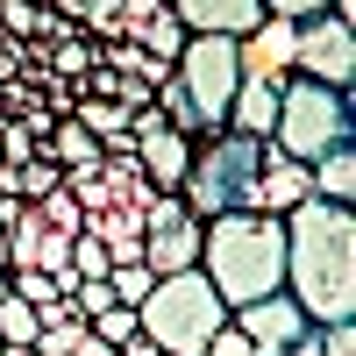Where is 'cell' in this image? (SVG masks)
<instances>
[{
    "label": "cell",
    "instance_id": "cell-4",
    "mask_svg": "<svg viewBox=\"0 0 356 356\" xmlns=\"http://www.w3.org/2000/svg\"><path fill=\"white\" fill-rule=\"evenodd\" d=\"M221 321H228V307H221V292L207 285L200 271H171V278H157L150 300L136 307V328L150 335L164 356H200L207 342L221 335Z\"/></svg>",
    "mask_w": 356,
    "mask_h": 356
},
{
    "label": "cell",
    "instance_id": "cell-8",
    "mask_svg": "<svg viewBox=\"0 0 356 356\" xmlns=\"http://www.w3.org/2000/svg\"><path fill=\"white\" fill-rule=\"evenodd\" d=\"M143 264H150L157 278L200 271V221H193V207L178 193H157L150 207H143Z\"/></svg>",
    "mask_w": 356,
    "mask_h": 356
},
{
    "label": "cell",
    "instance_id": "cell-21",
    "mask_svg": "<svg viewBox=\"0 0 356 356\" xmlns=\"http://www.w3.org/2000/svg\"><path fill=\"white\" fill-rule=\"evenodd\" d=\"M86 328H93V342L122 349V342L136 335V307H107V314H93V321H86Z\"/></svg>",
    "mask_w": 356,
    "mask_h": 356
},
{
    "label": "cell",
    "instance_id": "cell-29",
    "mask_svg": "<svg viewBox=\"0 0 356 356\" xmlns=\"http://www.w3.org/2000/svg\"><path fill=\"white\" fill-rule=\"evenodd\" d=\"M0 164H8V157H0Z\"/></svg>",
    "mask_w": 356,
    "mask_h": 356
},
{
    "label": "cell",
    "instance_id": "cell-19",
    "mask_svg": "<svg viewBox=\"0 0 356 356\" xmlns=\"http://www.w3.org/2000/svg\"><path fill=\"white\" fill-rule=\"evenodd\" d=\"M150 285H157V271H150V264H114V271H107L114 307H143V300H150Z\"/></svg>",
    "mask_w": 356,
    "mask_h": 356
},
{
    "label": "cell",
    "instance_id": "cell-9",
    "mask_svg": "<svg viewBox=\"0 0 356 356\" xmlns=\"http://www.w3.org/2000/svg\"><path fill=\"white\" fill-rule=\"evenodd\" d=\"M228 321L243 328V342H250L257 356H292V349H300V335L314 328V321L300 314V300H292V292H271V300H250V307H235Z\"/></svg>",
    "mask_w": 356,
    "mask_h": 356
},
{
    "label": "cell",
    "instance_id": "cell-2",
    "mask_svg": "<svg viewBox=\"0 0 356 356\" xmlns=\"http://www.w3.org/2000/svg\"><path fill=\"white\" fill-rule=\"evenodd\" d=\"M200 278L221 292L228 314L285 292V221L278 214H214V221H200Z\"/></svg>",
    "mask_w": 356,
    "mask_h": 356
},
{
    "label": "cell",
    "instance_id": "cell-10",
    "mask_svg": "<svg viewBox=\"0 0 356 356\" xmlns=\"http://www.w3.org/2000/svg\"><path fill=\"white\" fill-rule=\"evenodd\" d=\"M136 164H143V178H150L157 193H178V178L193 164V143L178 129H164L157 107H136Z\"/></svg>",
    "mask_w": 356,
    "mask_h": 356
},
{
    "label": "cell",
    "instance_id": "cell-12",
    "mask_svg": "<svg viewBox=\"0 0 356 356\" xmlns=\"http://www.w3.org/2000/svg\"><path fill=\"white\" fill-rule=\"evenodd\" d=\"M171 15L186 22V36H235V43L264 22L257 0H171Z\"/></svg>",
    "mask_w": 356,
    "mask_h": 356
},
{
    "label": "cell",
    "instance_id": "cell-5",
    "mask_svg": "<svg viewBox=\"0 0 356 356\" xmlns=\"http://www.w3.org/2000/svg\"><path fill=\"white\" fill-rule=\"evenodd\" d=\"M349 122H356L349 93H328V86H314V79H285L278 86L271 150H285L292 164H314V157H328L335 143H349Z\"/></svg>",
    "mask_w": 356,
    "mask_h": 356
},
{
    "label": "cell",
    "instance_id": "cell-7",
    "mask_svg": "<svg viewBox=\"0 0 356 356\" xmlns=\"http://www.w3.org/2000/svg\"><path fill=\"white\" fill-rule=\"evenodd\" d=\"M292 79H314L328 93H356V29L335 22V15L300 22V36H292Z\"/></svg>",
    "mask_w": 356,
    "mask_h": 356
},
{
    "label": "cell",
    "instance_id": "cell-13",
    "mask_svg": "<svg viewBox=\"0 0 356 356\" xmlns=\"http://www.w3.org/2000/svg\"><path fill=\"white\" fill-rule=\"evenodd\" d=\"M300 200H314V178H307V164H292L285 150H271L264 143V171H257V214H292Z\"/></svg>",
    "mask_w": 356,
    "mask_h": 356
},
{
    "label": "cell",
    "instance_id": "cell-15",
    "mask_svg": "<svg viewBox=\"0 0 356 356\" xmlns=\"http://www.w3.org/2000/svg\"><path fill=\"white\" fill-rule=\"evenodd\" d=\"M43 157L57 164V171H100V143L79 129V114H65V122H50V136H43Z\"/></svg>",
    "mask_w": 356,
    "mask_h": 356
},
{
    "label": "cell",
    "instance_id": "cell-16",
    "mask_svg": "<svg viewBox=\"0 0 356 356\" xmlns=\"http://www.w3.org/2000/svg\"><path fill=\"white\" fill-rule=\"evenodd\" d=\"M307 178H314V200L349 207V200H356V143H335L328 157H314V164H307Z\"/></svg>",
    "mask_w": 356,
    "mask_h": 356
},
{
    "label": "cell",
    "instance_id": "cell-23",
    "mask_svg": "<svg viewBox=\"0 0 356 356\" xmlns=\"http://www.w3.org/2000/svg\"><path fill=\"white\" fill-rule=\"evenodd\" d=\"M314 356H356V328H349V321H328V328H314Z\"/></svg>",
    "mask_w": 356,
    "mask_h": 356
},
{
    "label": "cell",
    "instance_id": "cell-20",
    "mask_svg": "<svg viewBox=\"0 0 356 356\" xmlns=\"http://www.w3.org/2000/svg\"><path fill=\"white\" fill-rule=\"evenodd\" d=\"M36 214H43V228H57V235H79V228H86L79 200H72L65 186H57V193H43V200H36Z\"/></svg>",
    "mask_w": 356,
    "mask_h": 356
},
{
    "label": "cell",
    "instance_id": "cell-24",
    "mask_svg": "<svg viewBox=\"0 0 356 356\" xmlns=\"http://www.w3.org/2000/svg\"><path fill=\"white\" fill-rule=\"evenodd\" d=\"M264 15H285V22H314V15H328V0H257Z\"/></svg>",
    "mask_w": 356,
    "mask_h": 356
},
{
    "label": "cell",
    "instance_id": "cell-3",
    "mask_svg": "<svg viewBox=\"0 0 356 356\" xmlns=\"http://www.w3.org/2000/svg\"><path fill=\"white\" fill-rule=\"evenodd\" d=\"M257 171H264V143L235 136V129H214V136L193 143V164L178 178V200L193 207V221L257 214Z\"/></svg>",
    "mask_w": 356,
    "mask_h": 356
},
{
    "label": "cell",
    "instance_id": "cell-18",
    "mask_svg": "<svg viewBox=\"0 0 356 356\" xmlns=\"http://www.w3.org/2000/svg\"><path fill=\"white\" fill-rule=\"evenodd\" d=\"M36 335H43L36 307H29V300H15V292H8V300H0V342H8V349H36Z\"/></svg>",
    "mask_w": 356,
    "mask_h": 356
},
{
    "label": "cell",
    "instance_id": "cell-11",
    "mask_svg": "<svg viewBox=\"0 0 356 356\" xmlns=\"http://www.w3.org/2000/svg\"><path fill=\"white\" fill-rule=\"evenodd\" d=\"M292 36H300V22L285 15H264L243 43H235V65H243V79H264V86H285L292 79Z\"/></svg>",
    "mask_w": 356,
    "mask_h": 356
},
{
    "label": "cell",
    "instance_id": "cell-27",
    "mask_svg": "<svg viewBox=\"0 0 356 356\" xmlns=\"http://www.w3.org/2000/svg\"><path fill=\"white\" fill-rule=\"evenodd\" d=\"M0 356H36V349H8V342H0Z\"/></svg>",
    "mask_w": 356,
    "mask_h": 356
},
{
    "label": "cell",
    "instance_id": "cell-26",
    "mask_svg": "<svg viewBox=\"0 0 356 356\" xmlns=\"http://www.w3.org/2000/svg\"><path fill=\"white\" fill-rule=\"evenodd\" d=\"M114 356H164V349H157V342H150V335H143V328H136V335H129V342H122V349H114Z\"/></svg>",
    "mask_w": 356,
    "mask_h": 356
},
{
    "label": "cell",
    "instance_id": "cell-25",
    "mask_svg": "<svg viewBox=\"0 0 356 356\" xmlns=\"http://www.w3.org/2000/svg\"><path fill=\"white\" fill-rule=\"evenodd\" d=\"M200 356H257V349L243 342V328H235V321H221V335H214V342H207Z\"/></svg>",
    "mask_w": 356,
    "mask_h": 356
},
{
    "label": "cell",
    "instance_id": "cell-17",
    "mask_svg": "<svg viewBox=\"0 0 356 356\" xmlns=\"http://www.w3.org/2000/svg\"><path fill=\"white\" fill-rule=\"evenodd\" d=\"M136 50L150 57V65H178V50H186V22L171 15V0H164V8H157L150 22H143V36H136Z\"/></svg>",
    "mask_w": 356,
    "mask_h": 356
},
{
    "label": "cell",
    "instance_id": "cell-14",
    "mask_svg": "<svg viewBox=\"0 0 356 356\" xmlns=\"http://www.w3.org/2000/svg\"><path fill=\"white\" fill-rule=\"evenodd\" d=\"M271 122H278V86H264V79H243V86H235V100H228V122H221V129L271 143Z\"/></svg>",
    "mask_w": 356,
    "mask_h": 356
},
{
    "label": "cell",
    "instance_id": "cell-28",
    "mask_svg": "<svg viewBox=\"0 0 356 356\" xmlns=\"http://www.w3.org/2000/svg\"><path fill=\"white\" fill-rule=\"evenodd\" d=\"M0 300H8V271H0Z\"/></svg>",
    "mask_w": 356,
    "mask_h": 356
},
{
    "label": "cell",
    "instance_id": "cell-22",
    "mask_svg": "<svg viewBox=\"0 0 356 356\" xmlns=\"http://www.w3.org/2000/svg\"><path fill=\"white\" fill-rule=\"evenodd\" d=\"M72 271H79V278H107V271H114V257L93 243V235H72Z\"/></svg>",
    "mask_w": 356,
    "mask_h": 356
},
{
    "label": "cell",
    "instance_id": "cell-6",
    "mask_svg": "<svg viewBox=\"0 0 356 356\" xmlns=\"http://www.w3.org/2000/svg\"><path fill=\"white\" fill-rule=\"evenodd\" d=\"M171 79H178V93L193 100L200 129L214 136V129L228 122V100H235V86H243V65H235V36H186V50H178Z\"/></svg>",
    "mask_w": 356,
    "mask_h": 356
},
{
    "label": "cell",
    "instance_id": "cell-1",
    "mask_svg": "<svg viewBox=\"0 0 356 356\" xmlns=\"http://www.w3.org/2000/svg\"><path fill=\"white\" fill-rule=\"evenodd\" d=\"M285 292L314 328L356 321V221L349 207L300 200L285 214Z\"/></svg>",
    "mask_w": 356,
    "mask_h": 356
}]
</instances>
